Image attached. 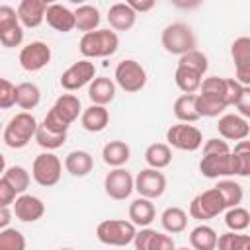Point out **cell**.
I'll return each instance as SVG.
<instances>
[{
	"instance_id": "db71d44e",
	"label": "cell",
	"mask_w": 250,
	"mask_h": 250,
	"mask_svg": "<svg viewBox=\"0 0 250 250\" xmlns=\"http://www.w3.org/2000/svg\"><path fill=\"white\" fill-rule=\"evenodd\" d=\"M4 170H6V158H4V154L0 152V176L4 174Z\"/></svg>"
},
{
	"instance_id": "816d5d0a",
	"label": "cell",
	"mask_w": 250,
	"mask_h": 250,
	"mask_svg": "<svg viewBox=\"0 0 250 250\" xmlns=\"http://www.w3.org/2000/svg\"><path fill=\"white\" fill-rule=\"evenodd\" d=\"M127 6L139 16V14H145V12H150L154 8V0H129Z\"/></svg>"
},
{
	"instance_id": "484cf974",
	"label": "cell",
	"mask_w": 250,
	"mask_h": 250,
	"mask_svg": "<svg viewBox=\"0 0 250 250\" xmlns=\"http://www.w3.org/2000/svg\"><path fill=\"white\" fill-rule=\"evenodd\" d=\"M131 158V148L125 141H109L102 148V160L111 168H123Z\"/></svg>"
},
{
	"instance_id": "2e32d148",
	"label": "cell",
	"mask_w": 250,
	"mask_h": 250,
	"mask_svg": "<svg viewBox=\"0 0 250 250\" xmlns=\"http://www.w3.org/2000/svg\"><path fill=\"white\" fill-rule=\"evenodd\" d=\"M217 131L223 137V141H246L250 135V123L248 119L240 117L238 113H223L217 123Z\"/></svg>"
},
{
	"instance_id": "8fae6325",
	"label": "cell",
	"mask_w": 250,
	"mask_h": 250,
	"mask_svg": "<svg viewBox=\"0 0 250 250\" xmlns=\"http://www.w3.org/2000/svg\"><path fill=\"white\" fill-rule=\"evenodd\" d=\"M23 43V27L20 25L16 8L2 4L0 6V45L14 49Z\"/></svg>"
},
{
	"instance_id": "5b68a950",
	"label": "cell",
	"mask_w": 250,
	"mask_h": 250,
	"mask_svg": "<svg viewBox=\"0 0 250 250\" xmlns=\"http://www.w3.org/2000/svg\"><path fill=\"white\" fill-rule=\"evenodd\" d=\"M137 227L125 219H105L96 227V238L105 246H127L133 242Z\"/></svg>"
},
{
	"instance_id": "d590c367",
	"label": "cell",
	"mask_w": 250,
	"mask_h": 250,
	"mask_svg": "<svg viewBox=\"0 0 250 250\" xmlns=\"http://www.w3.org/2000/svg\"><path fill=\"white\" fill-rule=\"evenodd\" d=\"M232 154V164H234V176L246 178L250 174V143L248 141H238L234 145Z\"/></svg>"
},
{
	"instance_id": "3957f363",
	"label": "cell",
	"mask_w": 250,
	"mask_h": 250,
	"mask_svg": "<svg viewBox=\"0 0 250 250\" xmlns=\"http://www.w3.org/2000/svg\"><path fill=\"white\" fill-rule=\"evenodd\" d=\"M160 43H162L166 53L182 57V55H186L197 47V37H195L191 25H188L184 21H174L162 29Z\"/></svg>"
},
{
	"instance_id": "7402d4cb",
	"label": "cell",
	"mask_w": 250,
	"mask_h": 250,
	"mask_svg": "<svg viewBox=\"0 0 250 250\" xmlns=\"http://www.w3.org/2000/svg\"><path fill=\"white\" fill-rule=\"evenodd\" d=\"M107 21L113 31H129L137 21V14L127 6V2H117V4L109 6Z\"/></svg>"
},
{
	"instance_id": "e575fe53",
	"label": "cell",
	"mask_w": 250,
	"mask_h": 250,
	"mask_svg": "<svg viewBox=\"0 0 250 250\" xmlns=\"http://www.w3.org/2000/svg\"><path fill=\"white\" fill-rule=\"evenodd\" d=\"M174 80H176V86L184 92V94H195L201 86V80L203 76L199 72H193L189 68H184V66H176V72H174Z\"/></svg>"
},
{
	"instance_id": "4fadbf2b",
	"label": "cell",
	"mask_w": 250,
	"mask_h": 250,
	"mask_svg": "<svg viewBox=\"0 0 250 250\" xmlns=\"http://www.w3.org/2000/svg\"><path fill=\"white\" fill-rule=\"evenodd\" d=\"M18 61H20L23 70L39 72L51 62V47L43 41H31V43L21 47Z\"/></svg>"
},
{
	"instance_id": "bcb514c9",
	"label": "cell",
	"mask_w": 250,
	"mask_h": 250,
	"mask_svg": "<svg viewBox=\"0 0 250 250\" xmlns=\"http://www.w3.org/2000/svg\"><path fill=\"white\" fill-rule=\"evenodd\" d=\"M246 86L238 84L234 78H225V105H234V102L238 100V96L242 94Z\"/></svg>"
},
{
	"instance_id": "1f68e13d",
	"label": "cell",
	"mask_w": 250,
	"mask_h": 250,
	"mask_svg": "<svg viewBox=\"0 0 250 250\" xmlns=\"http://www.w3.org/2000/svg\"><path fill=\"white\" fill-rule=\"evenodd\" d=\"M174 115L180 123H195L199 113L195 109V94H182L174 102Z\"/></svg>"
},
{
	"instance_id": "603a6c76",
	"label": "cell",
	"mask_w": 250,
	"mask_h": 250,
	"mask_svg": "<svg viewBox=\"0 0 250 250\" xmlns=\"http://www.w3.org/2000/svg\"><path fill=\"white\" fill-rule=\"evenodd\" d=\"M109 123V111L104 105H88L86 109H82L80 113V125L88 131V133H100L107 127Z\"/></svg>"
},
{
	"instance_id": "d4e9b609",
	"label": "cell",
	"mask_w": 250,
	"mask_h": 250,
	"mask_svg": "<svg viewBox=\"0 0 250 250\" xmlns=\"http://www.w3.org/2000/svg\"><path fill=\"white\" fill-rule=\"evenodd\" d=\"M156 217V209H154V203L150 199H145V197H137L131 201L129 205V221L135 225V227H148Z\"/></svg>"
},
{
	"instance_id": "277c9868",
	"label": "cell",
	"mask_w": 250,
	"mask_h": 250,
	"mask_svg": "<svg viewBox=\"0 0 250 250\" xmlns=\"http://www.w3.org/2000/svg\"><path fill=\"white\" fill-rule=\"evenodd\" d=\"M37 119L29 113V111H20L16 113L8 125L2 129V139L6 143V146L10 148H23L29 145V141L35 137L37 131Z\"/></svg>"
},
{
	"instance_id": "ee69618b",
	"label": "cell",
	"mask_w": 250,
	"mask_h": 250,
	"mask_svg": "<svg viewBox=\"0 0 250 250\" xmlns=\"http://www.w3.org/2000/svg\"><path fill=\"white\" fill-rule=\"evenodd\" d=\"M16 105V86L0 76V109H10Z\"/></svg>"
},
{
	"instance_id": "6f0895ef",
	"label": "cell",
	"mask_w": 250,
	"mask_h": 250,
	"mask_svg": "<svg viewBox=\"0 0 250 250\" xmlns=\"http://www.w3.org/2000/svg\"><path fill=\"white\" fill-rule=\"evenodd\" d=\"M0 133H2V123H0Z\"/></svg>"
},
{
	"instance_id": "52a82bcc",
	"label": "cell",
	"mask_w": 250,
	"mask_h": 250,
	"mask_svg": "<svg viewBox=\"0 0 250 250\" xmlns=\"http://www.w3.org/2000/svg\"><path fill=\"white\" fill-rule=\"evenodd\" d=\"M62 174V162L53 152H41L31 164V178L41 188H53L59 184Z\"/></svg>"
},
{
	"instance_id": "6da1fadb",
	"label": "cell",
	"mask_w": 250,
	"mask_h": 250,
	"mask_svg": "<svg viewBox=\"0 0 250 250\" xmlns=\"http://www.w3.org/2000/svg\"><path fill=\"white\" fill-rule=\"evenodd\" d=\"M80 113H82V104H80L78 96L61 94L55 100L53 107L47 111L41 125L47 127L49 131H55V133H66L68 127L78 119Z\"/></svg>"
},
{
	"instance_id": "836d02e7",
	"label": "cell",
	"mask_w": 250,
	"mask_h": 250,
	"mask_svg": "<svg viewBox=\"0 0 250 250\" xmlns=\"http://www.w3.org/2000/svg\"><path fill=\"white\" fill-rule=\"evenodd\" d=\"M2 178L12 186V189H14L18 195L25 193V191H27V188H29V182H31L29 172H27L23 166H20V164L8 166V168L4 170V174H2Z\"/></svg>"
},
{
	"instance_id": "f1b7e54d",
	"label": "cell",
	"mask_w": 250,
	"mask_h": 250,
	"mask_svg": "<svg viewBox=\"0 0 250 250\" xmlns=\"http://www.w3.org/2000/svg\"><path fill=\"white\" fill-rule=\"evenodd\" d=\"M41 102V90L33 82H20L16 86V105L23 111L35 109Z\"/></svg>"
},
{
	"instance_id": "7c38bea8",
	"label": "cell",
	"mask_w": 250,
	"mask_h": 250,
	"mask_svg": "<svg viewBox=\"0 0 250 250\" xmlns=\"http://www.w3.org/2000/svg\"><path fill=\"white\" fill-rule=\"evenodd\" d=\"M96 78V66L92 61L82 59L74 64H70L62 74H61V86L66 92H76L80 88H84L86 84H90Z\"/></svg>"
},
{
	"instance_id": "f6af8a7d",
	"label": "cell",
	"mask_w": 250,
	"mask_h": 250,
	"mask_svg": "<svg viewBox=\"0 0 250 250\" xmlns=\"http://www.w3.org/2000/svg\"><path fill=\"white\" fill-rule=\"evenodd\" d=\"M146 250H176V242L170 234H164V232H158L154 230L152 236H150V242H148V248Z\"/></svg>"
},
{
	"instance_id": "681fc988",
	"label": "cell",
	"mask_w": 250,
	"mask_h": 250,
	"mask_svg": "<svg viewBox=\"0 0 250 250\" xmlns=\"http://www.w3.org/2000/svg\"><path fill=\"white\" fill-rule=\"evenodd\" d=\"M16 197H18V193L12 189V186L0 176V205L2 207H10L14 201H16Z\"/></svg>"
},
{
	"instance_id": "7bdbcfd3",
	"label": "cell",
	"mask_w": 250,
	"mask_h": 250,
	"mask_svg": "<svg viewBox=\"0 0 250 250\" xmlns=\"http://www.w3.org/2000/svg\"><path fill=\"white\" fill-rule=\"evenodd\" d=\"M199 94L213 96V98H217V100H221L225 104V78H219V76L203 78L201 86H199Z\"/></svg>"
},
{
	"instance_id": "83f0119b",
	"label": "cell",
	"mask_w": 250,
	"mask_h": 250,
	"mask_svg": "<svg viewBox=\"0 0 250 250\" xmlns=\"http://www.w3.org/2000/svg\"><path fill=\"white\" fill-rule=\"evenodd\" d=\"M217 232L213 227L201 223L189 232V246L191 250H215L217 246Z\"/></svg>"
},
{
	"instance_id": "60d3db41",
	"label": "cell",
	"mask_w": 250,
	"mask_h": 250,
	"mask_svg": "<svg viewBox=\"0 0 250 250\" xmlns=\"http://www.w3.org/2000/svg\"><path fill=\"white\" fill-rule=\"evenodd\" d=\"M178 66L189 68V70L199 72V74L203 76V74L207 72V68H209V59H207V55L201 53L199 49H193V51H189V53H186V55L180 57Z\"/></svg>"
},
{
	"instance_id": "ac0fdd59",
	"label": "cell",
	"mask_w": 250,
	"mask_h": 250,
	"mask_svg": "<svg viewBox=\"0 0 250 250\" xmlns=\"http://www.w3.org/2000/svg\"><path fill=\"white\" fill-rule=\"evenodd\" d=\"M12 213L16 215V219H20L21 223H35L45 215V203L31 193H21L16 197V201L12 203Z\"/></svg>"
},
{
	"instance_id": "4dcf8cb0",
	"label": "cell",
	"mask_w": 250,
	"mask_h": 250,
	"mask_svg": "<svg viewBox=\"0 0 250 250\" xmlns=\"http://www.w3.org/2000/svg\"><path fill=\"white\" fill-rule=\"evenodd\" d=\"M160 223L168 234L184 232L188 227V213L182 207H166L160 215Z\"/></svg>"
},
{
	"instance_id": "5bb4252c",
	"label": "cell",
	"mask_w": 250,
	"mask_h": 250,
	"mask_svg": "<svg viewBox=\"0 0 250 250\" xmlns=\"http://www.w3.org/2000/svg\"><path fill=\"white\" fill-rule=\"evenodd\" d=\"M133 182H135V178L131 176L129 170L113 168L104 178V191H105L107 197H111L115 201H123L135 191L133 189Z\"/></svg>"
},
{
	"instance_id": "d6986e66",
	"label": "cell",
	"mask_w": 250,
	"mask_h": 250,
	"mask_svg": "<svg viewBox=\"0 0 250 250\" xmlns=\"http://www.w3.org/2000/svg\"><path fill=\"white\" fill-rule=\"evenodd\" d=\"M47 2L45 0H21L16 8L20 25L23 29H35L45 21V12H47Z\"/></svg>"
},
{
	"instance_id": "ab89813d",
	"label": "cell",
	"mask_w": 250,
	"mask_h": 250,
	"mask_svg": "<svg viewBox=\"0 0 250 250\" xmlns=\"http://www.w3.org/2000/svg\"><path fill=\"white\" fill-rule=\"evenodd\" d=\"M215 250H250V236L229 230V232L217 236Z\"/></svg>"
},
{
	"instance_id": "7dc6e473",
	"label": "cell",
	"mask_w": 250,
	"mask_h": 250,
	"mask_svg": "<svg viewBox=\"0 0 250 250\" xmlns=\"http://www.w3.org/2000/svg\"><path fill=\"white\" fill-rule=\"evenodd\" d=\"M230 146L227 141L223 139H207L203 145V156H211V154H229Z\"/></svg>"
},
{
	"instance_id": "4316f807",
	"label": "cell",
	"mask_w": 250,
	"mask_h": 250,
	"mask_svg": "<svg viewBox=\"0 0 250 250\" xmlns=\"http://www.w3.org/2000/svg\"><path fill=\"white\" fill-rule=\"evenodd\" d=\"M72 14H74V27L78 31H84V33L96 31L100 21H102L100 10L92 4H82L76 10H72Z\"/></svg>"
},
{
	"instance_id": "f546056e",
	"label": "cell",
	"mask_w": 250,
	"mask_h": 250,
	"mask_svg": "<svg viewBox=\"0 0 250 250\" xmlns=\"http://www.w3.org/2000/svg\"><path fill=\"white\" fill-rule=\"evenodd\" d=\"M145 162L148 164V168L162 170L172 162V148L166 143H152L145 150Z\"/></svg>"
},
{
	"instance_id": "11a10c76",
	"label": "cell",
	"mask_w": 250,
	"mask_h": 250,
	"mask_svg": "<svg viewBox=\"0 0 250 250\" xmlns=\"http://www.w3.org/2000/svg\"><path fill=\"white\" fill-rule=\"evenodd\" d=\"M176 250H191V248H188V246H182V248H176Z\"/></svg>"
},
{
	"instance_id": "9c48e42d",
	"label": "cell",
	"mask_w": 250,
	"mask_h": 250,
	"mask_svg": "<svg viewBox=\"0 0 250 250\" xmlns=\"http://www.w3.org/2000/svg\"><path fill=\"white\" fill-rule=\"evenodd\" d=\"M225 201L221 197V193L215 188H209L201 193H197L191 203H189V217L197 219V221H209L217 215H221L225 211Z\"/></svg>"
},
{
	"instance_id": "74e56055",
	"label": "cell",
	"mask_w": 250,
	"mask_h": 250,
	"mask_svg": "<svg viewBox=\"0 0 250 250\" xmlns=\"http://www.w3.org/2000/svg\"><path fill=\"white\" fill-rule=\"evenodd\" d=\"M33 139L37 141V145H39L41 148H45L47 152H51V150L61 148V146L66 143V133H55V131H49L47 127H43V125L39 123Z\"/></svg>"
},
{
	"instance_id": "ba28073f",
	"label": "cell",
	"mask_w": 250,
	"mask_h": 250,
	"mask_svg": "<svg viewBox=\"0 0 250 250\" xmlns=\"http://www.w3.org/2000/svg\"><path fill=\"white\" fill-rule=\"evenodd\" d=\"M166 145L184 152H195L203 145V133L189 123H176L166 129Z\"/></svg>"
},
{
	"instance_id": "9a60e30c",
	"label": "cell",
	"mask_w": 250,
	"mask_h": 250,
	"mask_svg": "<svg viewBox=\"0 0 250 250\" xmlns=\"http://www.w3.org/2000/svg\"><path fill=\"white\" fill-rule=\"evenodd\" d=\"M230 57L234 61V70H236L234 80L242 86H250V39L246 35L232 41Z\"/></svg>"
},
{
	"instance_id": "8d00e7d4",
	"label": "cell",
	"mask_w": 250,
	"mask_h": 250,
	"mask_svg": "<svg viewBox=\"0 0 250 250\" xmlns=\"http://www.w3.org/2000/svg\"><path fill=\"white\" fill-rule=\"evenodd\" d=\"M195 109L199 113V119L201 117H221L223 111L227 109V105L213 96L195 94Z\"/></svg>"
},
{
	"instance_id": "7a4b0ae2",
	"label": "cell",
	"mask_w": 250,
	"mask_h": 250,
	"mask_svg": "<svg viewBox=\"0 0 250 250\" xmlns=\"http://www.w3.org/2000/svg\"><path fill=\"white\" fill-rule=\"evenodd\" d=\"M80 53L90 59H105L117 53L119 49V37L113 29H96L90 33H84L78 43Z\"/></svg>"
},
{
	"instance_id": "f35d334b",
	"label": "cell",
	"mask_w": 250,
	"mask_h": 250,
	"mask_svg": "<svg viewBox=\"0 0 250 250\" xmlns=\"http://www.w3.org/2000/svg\"><path fill=\"white\" fill-rule=\"evenodd\" d=\"M225 225L229 227L230 232H242L250 225V213L248 209L236 205L230 209H225Z\"/></svg>"
},
{
	"instance_id": "30bf717a",
	"label": "cell",
	"mask_w": 250,
	"mask_h": 250,
	"mask_svg": "<svg viewBox=\"0 0 250 250\" xmlns=\"http://www.w3.org/2000/svg\"><path fill=\"white\" fill-rule=\"evenodd\" d=\"M166 176L160 172V170H154V168H145L141 170L137 176H135V182H133V189L139 193V197H145V199H158L164 191H166Z\"/></svg>"
},
{
	"instance_id": "f907efd6",
	"label": "cell",
	"mask_w": 250,
	"mask_h": 250,
	"mask_svg": "<svg viewBox=\"0 0 250 250\" xmlns=\"http://www.w3.org/2000/svg\"><path fill=\"white\" fill-rule=\"evenodd\" d=\"M152 229L145 227L141 230L135 232V238H133V244H135V250H146L148 248V242H150V236H152Z\"/></svg>"
},
{
	"instance_id": "f5cc1de1",
	"label": "cell",
	"mask_w": 250,
	"mask_h": 250,
	"mask_svg": "<svg viewBox=\"0 0 250 250\" xmlns=\"http://www.w3.org/2000/svg\"><path fill=\"white\" fill-rule=\"evenodd\" d=\"M12 215H14V213H12L10 207H2V205H0V230H4V229L10 227Z\"/></svg>"
},
{
	"instance_id": "8992f818",
	"label": "cell",
	"mask_w": 250,
	"mask_h": 250,
	"mask_svg": "<svg viewBox=\"0 0 250 250\" xmlns=\"http://www.w3.org/2000/svg\"><path fill=\"white\" fill-rule=\"evenodd\" d=\"M113 82L115 86H119L123 92L127 94H135L141 92L146 84V70L145 66L135 61V59H123L121 62H117L115 72H113Z\"/></svg>"
},
{
	"instance_id": "ffe728a7",
	"label": "cell",
	"mask_w": 250,
	"mask_h": 250,
	"mask_svg": "<svg viewBox=\"0 0 250 250\" xmlns=\"http://www.w3.org/2000/svg\"><path fill=\"white\" fill-rule=\"evenodd\" d=\"M45 21L49 27H53L59 33H68L74 29V14L70 8L62 4H49L45 12Z\"/></svg>"
},
{
	"instance_id": "44dd1931",
	"label": "cell",
	"mask_w": 250,
	"mask_h": 250,
	"mask_svg": "<svg viewBox=\"0 0 250 250\" xmlns=\"http://www.w3.org/2000/svg\"><path fill=\"white\" fill-rule=\"evenodd\" d=\"M115 82L107 76H96L90 84H88V98L94 105H107L109 102H113L115 98Z\"/></svg>"
},
{
	"instance_id": "d6a6232c",
	"label": "cell",
	"mask_w": 250,
	"mask_h": 250,
	"mask_svg": "<svg viewBox=\"0 0 250 250\" xmlns=\"http://www.w3.org/2000/svg\"><path fill=\"white\" fill-rule=\"evenodd\" d=\"M215 189L221 193V197H223L227 209L240 205V201H242V197H244V189H242V186H240L238 182H234V180H227V178H223V180L217 182Z\"/></svg>"
},
{
	"instance_id": "b9f144b4",
	"label": "cell",
	"mask_w": 250,
	"mask_h": 250,
	"mask_svg": "<svg viewBox=\"0 0 250 250\" xmlns=\"http://www.w3.org/2000/svg\"><path fill=\"white\" fill-rule=\"evenodd\" d=\"M25 236L18 229L8 227L0 230V250H25Z\"/></svg>"
},
{
	"instance_id": "c3c4849f",
	"label": "cell",
	"mask_w": 250,
	"mask_h": 250,
	"mask_svg": "<svg viewBox=\"0 0 250 250\" xmlns=\"http://www.w3.org/2000/svg\"><path fill=\"white\" fill-rule=\"evenodd\" d=\"M234 107L238 109V115L248 119L250 117V86H246L242 90V94L238 96V100L234 102Z\"/></svg>"
},
{
	"instance_id": "cb8c5ba5",
	"label": "cell",
	"mask_w": 250,
	"mask_h": 250,
	"mask_svg": "<svg viewBox=\"0 0 250 250\" xmlns=\"http://www.w3.org/2000/svg\"><path fill=\"white\" fill-rule=\"evenodd\" d=\"M64 168L70 176L84 178L94 168V156L88 150H70L64 156Z\"/></svg>"
},
{
	"instance_id": "9f6ffc18",
	"label": "cell",
	"mask_w": 250,
	"mask_h": 250,
	"mask_svg": "<svg viewBox=\"0 0 250 250\" xmlns=\"http://www.w3.org/2000/svg\"><path fill=\"white\" fill-rule=\"evenodd\" d=\"M59 250H74V248H59Z\"/></svg>"
},
{
	"instance_id": "e0dca14e",
	"label": "cell",
	"mask_w": 250,
	"mask_h": 250,
	"mask_svg": "<svg viewBox=\"0 0 250 250\" xmlns=\"http://www.w3.org/2000/svg\"><path fill=\"white\" fill-rule=\"evenodd\" d=\"M199 172L203 178L209 180H219L227 176H234V164H232V154H211L203 156L199 160Z\"/></svg>"
}]
</instances>
